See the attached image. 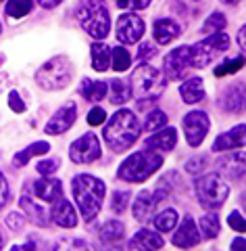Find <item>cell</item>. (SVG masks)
<instances>
[{
  "mask_svg": "<svg viewBox=\"0 0 246 251\" xmlns=\"http://www.w3.org/2000/svg\"><path fill=\"white\" fill-rule=\"evenodd\" d=\"M238 46L244 50L246 49V29L244 27H240V31H238Z\"/></svg>",
  "mask_w": 246,
  "mask_h": 251,
  "instance_id": "48",
  "label": "cell"
},
{
  "mask_svg": "<svg viewBox=\"0 0 246 251\" xmlns=\"http://www.w3.org/2000/svg\"><path fill=\"white\" fill-rule=\"evenodd\" d=\"M242 90H244L242 84H234V86H229V88L225 90L224 99H221V105L225 107V111L227 109L232 113L242 111V107H244V92Z\"/></svg>",
  "mask_w": 246,
  "mask_h": 251,
  "instance_id": "26",
  "label": "cell"
},
{
  "mask_svg": "<svg viewBox=\"0 0 246 251\" xmlns=\"http://www.w3.org/2000/svg\"><path fill=\"white\" fill-rule=\"evenodd\" d=\"M105 120H107V113H105V109H100V107H94L88 113V124L90 126H100Z\"/></svg>",
  "mask_w": 246,
  "mask_h": 251,
  "instance_id": "42",
  "label": "cell"
},
{
  "mask_svg": "<svg viewBox=\"0 0 246 251\" xmlns=\"http://www.w3.org/2000/svg\"><path fill=\"white\" fill-rule=\"evenodd\" d=\"M142 132V126L130 109H119L105 126V140L111 151L123 153L136 143Z\"/></svg>",
  "mask_w": 246,
  "mask_h": 251,
  "instance_id": "1",
  "label": "cell"
},
{
  "mask_svg": "<svg viewBox=\"0 0 246 251\" xmlns=\"http://www.w3.org/2000/svg\"><path fill=\"white\" fill-rule=\"evenodd\" d=\"M178 145V130L176 128H161V132L146 140L148 151H171Z\"/></svg>",
  "mask_w": 246,
  "mask_h": 251,
  "instance_id": "19",
  "label": "cell"
},
{
  "mask_svg": "<svg viewBox=\"0 0 246 251\" xmlns=\"http://www.w3.org/2000/svg\"><path fill=\"white\" fill-rule=\"evenodd\" d=\"M73 80V65L69 63L67 57H54L48 63H44L36 74V82L44 90H61L69 86Z\"/></svg>",
  "mask_w": 246,
  "mask_h": 251,
  "instance_id": "6",
  "label": "cell"
},
{
  "mask_svg": "<svg viewBox=\"0 0 246 251\" xmlns=\"http://www.w3.org/2000/svg\"><path fill=\"white\" fill-rule=\"evenodd\" d=\"M242 247H244V239H236L232 243V249H242Z\"/></svg>",
  "mask_w": 246,
  "mask_h": 251,
  "instance_id": "50",
  "label": "cell"
},
{
  "mask_svg": "<svg viewBox=\"0 0 246 251\" xmlns=\"http://www.w3.org/2000/svg\"><path fill=\"white\" fill-rule=\"evenodd\" d=\"M48 151H50V145L48 143H42V140H38V143H31L27 149H23V151H19L17 155H15L13 163L17 168H23V166H27V161L31 159V157L44 155V153H48Z\"/></svg>",
  "mask_w": 246,
  "mask_h": 251,
  "instance_id": "27",
  "label": "cell"
},
{
  "mask_svg": "<svg viewBox=\"0 0 246 251\" xmlns=\"http://www.w3.org/2000/svg\"><path fill=\"white\" fill-rule=\"evenodd\" d=\"M144 36V21H142L138 15L128 13L121 15L117 21V40L123 44H138Z\"/></svg>",
  "mask_w": 246,
  "mask_h": 251,
  "instance_id": "12",
  "label": "cell"
},
{
  "mask_svg": "<svg viewBox=\"0 0 246 251\" xmlns=\"http://www.w3.org/2000/svg\"><path fill=\"white\" fill-rule=\"evenodd\" d=\"M6 201H9V182L2 176V172H0V209L6 205Z\"/></svg>",
  "mask_w": 246,
  "mask_h": 251,
  "instance_id": "45",
  "label": "cell"
},
{
  "mask_svg": "<svg viewBox=\"0 0 246 251\" xmlns=\"http://www.w3.org/2000/svg\"><path fill=\"white\" fill-rule=\"evenodd\" d=\"M163 166V157L155 151H144L134 153L125 159L117 170V176L125 180V182H144L146 178H150L155 172Z\"/></svg>",
  "mask_w": 246,
  "mask_h": 251,
  "instance_id": "3",
  "label": "cell"
},
{
  "mask_svg": "<svg viewBox=\"0 0 246 251\" xmlns=\"http://www.w3.org/2000/svg\"><path fill=\"white\" fill-rule=\"evenodd\" d=\"M198 228H201L204 239H215L219 234V218H217V214L202 216L201 222H198Z\"/></svg>",
  "mask_w": 246,
  "mask_h": 251,
  "instance_id": "32",
  "label": "cell"
},
{
  "mask_svg": "<svg viewBox=\"0 0 246 251\" xmlns=\"http://www.w3.org/2000/svg\"><path fill=\"white\" fill-rule=\"evenodd\" d=\"M130 201H132V193L117 191V193H113V197H111V209H113L115 214H123V211L128 209Z\"/></svg>",
  "mask_w": 246,
  "mask_h": 251,
  "instance_id": "37",
  "label": "cell"
},
{
  "mask_svg": "<svg viewBox=\"0 0 246 251\" xmlns=\"http://www.w3.org/2000/svg\"><path fill=\"white\" fill-rule=\"evenodd\" d=\"M38 2H40L42 9H54V6H57L61 0H38Z\"/></svg>",
  "mask_w": 246,
  "mask_h": 251,
  "instance_id": "49",
  "label": "cell"
},
{
  "mask_svg": "<svg viewBox=\"0 0 246 251\" xmlns=\"http://www.w3.org/2000/svg\"><path fill=\"white\" fill-rule=\"evenodd\" d=\"M75 120H77V107L75 103L69 100V103H65L50 117V122L46 124L44 130H46V134H63V132H67L75 124Z\"/></svg>",
  "mask_w": 246,
  "mask_h": 251,
  "instance_id": "14",
  "label": "cell"
},
{
  "mask_svg": "<svg viewBox=\"0 0 246 251\" xmlns=\"http://www.w3.org/2000/svg\"><path fill=\"white\" fill-rule=\"evenodd\" d=\"M115 4L125 11H140V9H146L150 0H115Z\"/></svg>",
  "mask_w": 246,
  "mask_h": 251,
  "instance_id": "39",
  "label": "cell"
},
{
  "mask_svg": "<svg viewBox=\"0 0 246 251\" xmlns=\"http://www.w3.org/2000/svg\"><path fill=\"white\" fill-rule=\"evenodd\" d=\"M123 234H125V226L121 222H117V220H109V222L100 228V239L107 241V243L123 239Z\"/></svg>",
  "mask_w": 246,
  "mask_h": 251,
  "instance_id": "30",
  "label": "cell"
},
{
  "mask_svg": "<svg viewBox=\"0 0 246 251\" xmlns=\"http://www.w3.org/2000/svg\"><path fill=\"white\" fill-rule=\"evenodd\" d=\"M90 52H92V67L96 69V72H107L109 65H111V49L109 46L94 42Z\"/></svg>",
  "mask_w": 246,
  "mask_h": 251,
  "instance_id": "28",
  "label": "cell"
},
{
  "mask_svg": "<svg viewBox=\"0 0 246 251\" xmlns=\"http://www.w3.org/2000/svg\"><path fill=\"white\" fill-rule=\"evenodd\" d=\"M0 247H2V237H0Z\"/></svg>",
  "mask_w": 246,
  "mask_h": 251,
  "instance_id": "52",
  "label": "cell"
},
{
  "mask_svg": "<svg viewBox=\"0 0 246 251\" xmlns=\"http://www.w3.org/2000/svg\"><path fill=\"white\" fill-rule=\"evenodd\" d=\"M192 61H190V46H179V49L171 50L163 61V75L167 80H184L188 75Z\"/></svg>",
  "mask_w": 246,
  "mask_h": 251,
  "instance_id": "9",
  "label": "cell"
},
{
  "mask_svg": "<svg viewBox=\"0 0 246 251\" xmlns=\"http://www.w3.org/2000/svg\"><path fill=\"white\" fill-rule=\"evenodd\" d=\"M50 220L57 226H61V228H73V226H77V214H75L73 205L63 197L54 201V207L50 211Z\"/></svg>",
  "mask_w": 246,
  "mask_h": 251,
  "instance_id": "15",
  "label": "cell"
},
{
  "mask_svg": "<svg viewBox=\"0 0 246 251\" xmlns=\"http://www.w3.org/2000/svg\"><path fill=\"white\" fill-rule=\"evenodd\" d=\"M229 49V36L219 31V34H211L209 38H204L202 42H198L194 46H190V61L192 67L202 69L211 65V61H215L219 54H224Z\"/></svg>",
  "mask_w": 246,
  "mask_h": 251,
  "instance_id": "7",
  "label": "cell"
},
{
  "mask_svg": "<svg viewBox=\"0 0 246 251\" xmlns=\"http://www.w3.org/2000/svg\"><path fill=\"white\" fill-rule=\"evenodd\" d=\"M107 88L111 90V103H115V105H123V103H128V99L132 97V90H130V86L121 82V80H113L111 82V86L107 84Z\"/></svg>",
  "mask_w": 246,
  "mask_h": 251,
  "instance_id": "29",
  "label": "cell"
},
{
  "mask_svg": "<svg viewBox=\"0 0 246 251\" xmlns=\"http://www.w3.org/2000/svg\"><path fill=\"white\" fill-rule=\"evenodd\" d=\"M6 224H9V228L13 232H17V230H21V226H23V218L17 216V214H9L6 216Z\"/></svg>",
  "mask_w": 246,
  "mask_h": 251,
  "instance_id": "47",
  "label": "cell"
},
{
  "mask_svg": "<svg viewBox=\"0 0 246 251\" xmlns=\"http://www.w3.org/2000/svg\"><path fill=\"white\" fill-rule=\"evenodd\" d=\"M0 31H2V25H0Z\"/></svg>",
  "mask_w": 246,
  "mask_h": 251,
  "instance_id": "53",
  "label": "cell"
},
{
  "mask_svg": "<svg viewBox=\"0 0 246 251\" xmlns=\"http://www.w3.org/2000/svg\"><path fill=\"white\" fill-rule=\"evenodd\" d=\"M179 34H181V27L178 25L176 21H171V19H158V21L155 23V27H153L155 42L161 44V46L173 42Z\"/></svg>",
  "mask_w": 246,
  "mask_h": 251,
  "instance_id": "20",
  "label": "cell"
},
{
  "mask_svg": "<svg viewBox=\"0 0 246 251\" xmlns=\"http://www.w3.org/2000/svg\"><path fill=\"white\" fill-rule=\"evenodd\" d=\"M244 145V124L234 126L225 134H219L213 145V151L221 153V151H232V149H240Z\"/></svg>",
  "mask_w": 246,
  "mask_h": 251,
  "instance_id": "18",
  "label": "cell"
},
{
  "mask_svg": "<svg viewBox=\"0 0 246 251\" xmlns=\"http://www.w3.org/2000/svg\"><path fill=\"white\" fill-rule=\"evenodd\" d=\"M163 239L158 237L153 230H140L134 234V239L130 241V249H161L163 247Z\"/></svg>",
  "mask_w": 246,
  "mask_h": 251,
  "instance_id": "24",
  "label": "cell"
},
{
  "mask_svg": "<svg viewBox=\"0 0 246 251\" xmlns=\"http://www.w3.org/2000/svg\"><path fill=\"white\" fill-rule=\"evenodd\" d=\"M71 161L75 163H92L100 157V143L94 132H86L84 136L73 140V145L69 149Z\"/></svg>",
  "mask_w": 246,
  "mask_h": 251,
  "instance_id": "10",
  "label": "cell"
},
{
  "mask_svg": "<svg viewBox=\"0 0 246 251\" xmlns=\"http://www.w3.org/2000/svg\"><path fill=\"white\" fill-rule=\"evenodd\" d=\"M34 193H36L38 199H42L46 203H54L57 199L63 197V184L57 178L44 176V178H40L34 182Z\"/></svg>",
  "mask_w": 246,
  "mask_h": 251,
  "instance_id": "16",
  "label": "cell"
},
{
  "mask_svg": "<svg viewBox=\"0 0 246 251\" xmlns=\"http://www.w3.org/2000/svg\"><path fill=\"white\" fill-rule=\"evenodd\" d=\"M9 105H11V109H13L15 113H23V111H25V103H23V99L19 97L17 90H11V94H9Z\"/></svg>",
  "mask_w": 246,
  "mask_h": 251,
  "instance_id": "41",
  "label": "cell"
},
{
  "mask_svg": "<svg viewBox=\"0 0 246 251\" xmlns=\"http://www.w3.org/2000/svg\"><path fill=\"white\" fill-rule=\"evenodd\" d=\"M59 166H61V161L57 159V157H52V159L40 161V163H38V172H40V174H44V176H52L54 172L59 170Z\"/></svg>",
  "mask_w": 246,
  "mask_h": 251,
  "instance_id": "40",
  "label": "cell"
},
{
  "mask_svg": "<svg viewBox=\"0 0 246 251\" xmlns=\"http://www.w3.org/2000/svg\"><path fill=\"white\" fill-rule=\"evenodd\" d=\"M196 195L198 201L202 203L204 207H221L225 203V199L229 197V186L221 174H204L201 178H196Z\"/></svg>",
  "mask_w": 246,
  "mask_h": 251,
  "instance_id": "8",
  "label": "cell"
},
{
  "mask_svg": "<svg viewBox=\"0 0 246 251\" xmlns=\"http://www.w3.org/2000/svg\"><path fill=\"white\" fill-rule=\"evenodd\" d=\"M221 2H225V4H238L240 0H221Z\"/></svg>",
  "mask_w": 246,
  "mask_h": 251,
  "instance_id": "51",
  "label": "cell"
},
{
  "mask_svg": "<svg viewBox=\"0 0 246 251\" xmlns=\"http://www.w3.org/2000/svg\"><path fill=\"white\" fill-rule=\"evenodd\" d=\"M227 25V21H225V15H221V13H213L211 17L204 21V25H202V31L204 34H219V31H224V27Z\"/></svg>",
  "mask_w": 246,
  "mask_h": 251,
  "instance_id": "35",
  "label": "cell"
},
{
  "mask_svg": "<svg viewBox=\"0 0 246 251\" xmlns=\"http://www.w3.org/2000/svg\"><path fill=\"white\" fill-rule=\"evenodd\" d=\"M217 168L221 172H225L229 178H240L244 174V153L236 151L232 155H225L217 161Z\"/></svg>",
  "mask_w": 246,
  "mask_h": 251,
  "instance_id": "23",
  "label": "cell"
},
{
  "mask_svg": "<svg viewBox=\"0 0 246 251\" xmlns=\"http://www.w3.org/2000/svg\"><path fill=\"white\" fill-rule=\"evenodd\" d=\"M167 126V115H165L161 109H155V111H150V115L146 117L144 122V130L148 132H155V130H161Z\"/></svg>",
  "mask_w": 246,
  "mask_h": 251,
  "instance_id": "36",
  "label": "cell"
},
{
  "mask_svg": "<svg viewBox=\"0 0 246 251\" xmlns=\"http://www.w3.org/2000/svg\"><path fill=\"white\" fill-rule=\"evenodd\" d=\"M201 243V234H198V226L194 222V218H186L181 226L178 228V232L173 234V245L176 247H194Z\"/></svg>",
  "mask_w": 246,
  "mask_h": 251,
  "instance_id": "17",
  "label": "cell"
},
{
  "mask_svg": "<svg viewBox=\"0 0 246 251\" xmlns=\"http://www.w3.org/2000/svg\"><path fill=\"white\" fill-rule=\"evenodd\" d=\"M73 188V199L77 203V209L86 222H92L98 216V211L105 201V182L90 174H79L71 182Z\"/></svg>",
  "mask_w": 246,
  "mask_h": 251,
  "instance_id": "2",
  "label": "cell"
},
{
  "mask_svg": "<svg viewBox=\"0 0 246 251\" xmlns=\"http://www.w3.org/2000/svg\"><path fill=\"white\" fill-rule=\"evenodd\" d=\"M111 65H113L115 72H125L130 65H132V57L130 52L123 49V46H115L111 50Z\"/></svg>",
  "mask_w": 246,
  "mask_h": 251,
  "instance_id": "33",
  "label": "cell"
},
{
  "mask_svg": "<svg viewBox=\"0 0 246 251\" xmlns=\"http://www.w3.org/2000/svg\"><path fill=\"white\" fill-rule=\"evenodd\" d=\"M202 166H204V157H194L192 161L186 163V170L190 172V174H198V172L202 170Z\"/></svg>",
  "mask_w": 246,
  "mask_h": 251,
  "instance_id": "46",
  "label": "cell"
},
{
  "mask_svg": "<svg viewBox=\"0 0 246 251\" xmlns=\"http://www.w3.org/2000/svg\"><path fill=\"white\" fill-rule=\"evenodd\" d=\"M130 90L138 100H157L165 90V77L158 69L142 61V65H138L132 74Z\"/></svg>",
  "mask_w": 246,
  "mask_h": 251,
  "instance_id": "5",
  "label": "cell"
},
{
  "mask_svg": "<svg viewBox=\"0 0 246 251\" xmlns=\"http://www.w3.org/2000/svg\"><path fill=\"white\" fill-rule=\"evenodd\" d=\"M107 92H109V88H107V84L105 82H94V80H86L79 84V94L86 99V100H90V103H98V100H102L107 97Z\"/></svg>",
  "mask_w": 246,
  "mask_h": 251,
  "instance_id": "25",
  "label": "cell"
},
{
  "mask_svg": "<svg viewBox=\"0 0 246 251\" xmlns=\"http://www.w3.org/2000/svg\"><path fill=\"white\" fill-rule=\"evenodd\" d=\"M242 65H244V59H242V57H236L234 61H225L224 65H219V67L215 69V75L221 77V75H225V74H227V75H229V74H236Z\"/></svg>",
  "mask_w": 246,
  "mask_h": 251,
  "instance_id": "38",
  "label": "cell"
},
{
  "mask_svg": "<svg viewBox=\"0 0 246 251\" xmlns=\"http://www.w3.org/2000/svg\"><path fill=\"white\" fill-rule=\"evenodd\" d=\"M178 224V211L176 209H163L161 214L155 218V228L158 232H169L173 226Z\"/></svg>",
  "mask_w": 246,
  "mask_h": 251,
  "instance_id": "31",
  "label": "cell"
},
{
  "mask_svg": "<svg viewBox=\"0 0 246 251\" xmlns=\"http://www.w3.org/2000/svg\"><path fill=\"white\" fill-rule=\"evenodd\" d=\"M31 0H9L6 2V15L13 19H21L31 11Z\"/></svg>",
  "mask_w": 246,
  "mask_h": 251,
  "instance_id": "34",
  "label": "cell"
},
{
  "mask_svg": "<svg viewBox=\"0 0 246 251\" xmlns=\"http://www.w3.org/2000/svg\"><path fill=\"white\" fill-rule=\"evenodd\" d=\"M227 224L232 226L234 230H238V232H242L244 230V220H242V216H240V211L238 209H234L232 214L227 216Z\"/></svg>",
  "mask_w": 246,
  "mask_h": 251,
  "instance_id": "43",
  "label": "cell"
},
{
  "mask_svg": "<svg viewBox=\"0 0 246 251\" xmlns=\"http://www.w3.org/2000/svg\"><path fill=\"white\" fill-rule=\"evenodd\" d=\"M165 197H167V195H161V191H158V193L142 191L136 197V203H134V218H136L140 224H146L148 220H153V214H155L157 205Z\"/></svg>",
  "mask_w": 246,
  "mask_h": 251,
  "instance_id": "13",
  "label": "cell"
},
{
  "mask_svg": "<svg viewBox=\"0 0 246 251\" xmlns=\"http://www.w3.org/2000/svg\"><path fill=\"white\" fill-rule=\"evenodd\" d=\"M184 132H186V140L190 147H198L204 140L209 132V126H211V120L207 113L202 111H192L184 117Z\"/></svg>",
  "mask_w": 246,
  "mask_h": 251,
  "instance_id": "11",
  "label": "cell"
},
{
  "mask_svg": "<svg viewBox=\"0 0 246 251\" xmlns=\"http://www.w3.org/2000/svg\"><path fill=\"white\" fill-rule=\"evenodd\" d=\"M77 19L92 38H105L111 31V15L105 0H79Z\"/></svg>",
  "mask_w": 246,
  "mask_h": 251,
  "instance_id": "4",
  "label": "cell"
},
{
  "mask_svg": "<svg viewBox=\"0 0 246 251\" xmlns=\"http://www.w3.org/2000/svg\"><path fill=\"white\" fill-rule=\"evenodd\" d=\"M179 94H181V100L188 105H194V103H201L204 99V86L201 77H188V80L179 86Z\"/></svg>",
  "mask_w": 246,
  "mask_h": 251,
  "instance_id": "22",
  "label": "cell"
},
{
  "mask_svg": "<svg viewBox=\"0 0 246 251\" xmlns=\"http://www.w3.org/2000/svg\"><path fill=\"white\" fill-rule=\"evenodd\" d=\"M155 54H157V46L155 44H150V42L140 44V50H138V59L140 61H148L150 57H155Z\"/></svg>",
  "mask_w": 246,
  "mask_h": 251,
  "instance_id": "44",
  "label": "cell"
},
{
  "mask_svg": "<svg viewBox=\"0 0 246 251\" xmlns=\"http://www.w3.org/2000/svg\"><path fill=\"white\" fill-rule=\"evenodd\" d=\"M19 205L23 209V214L27 216L29 222H34L38 226H48V220L50 218H48V214H46V209L40 207L38 203L29 197V195H23L21 201H19Z\"/></svg>",
  "mask_w": 246,
  "mask_h": 251,
  "instance_id": "21",
  "label": "cell"
}]
</instances>
